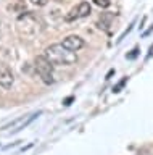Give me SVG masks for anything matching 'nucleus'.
Returning <instances> with one entry per match:
<instances>
[{"mask_svg":"<svg viewBox=\"0 0 153 155\" xmlns=\"http://www.w3.org/2000/svg\"><path fill=\"white\" fill-rule=\"evenodd\" d=\"M44 55L53 66H69L78 61L76 52L68 50L63 44H52L45 48Z\"/></svg>","mask_w":153,"mask_h":155,"instance_id":"f257e3e1","label":"nucleus"},{"mask_svg":"<svg viewBox=\"0 0 153 155\" xmlns=\"http://www.w3.org/2000/svg\"><path fill=\"white\" fill-rule=\"evenodd\" d=\"M34 68L37 71V74L45 84H53L55 82V78H53V65L47 60L45 55H39L36 57L34 60Z\"/></svg>","mask_w":153,"mask_h":155,"instance_id":"f03ea898","label":"nucleus"},{"mask_svg":"<svg viewBox=\"0 0 153 155\" xmlns=\"http://www.w3.org/2000/svg\"><path fill=\"white\" fill-rule=\"evenodd\" d=\"M16 29L21 36H34L39 31V24H37V19L32 15L26 13L23 16H20V19L16 23Z\"/></svg>","mask_w":153,"mask_h":155,"instance_id":"7ed1b4c3","label":"nucleus"},{"mask_svg":"<svg viewBox=\"0 0 153 155\" xmlns=\"http://www.w3.org/2000/svg\"><path fill=\"white\" fill-rule=\"evenodd\" d=\"M42 111H36V113H31V115H26V116H20L16 118L15 121H11L8 126H3V129L8 131V134H15V133H20L21 129H24L26 126H29L36 118H39Z\"/></svg>","mask_w":153,"mask_h":155,"instance_id":"20e7f679","label":"nucleus"},{"mask_svg":"<svg viewBox=\"0 0 153 155\" xmlns=\"http://www.w3.org/2000/svg\"><path fill=\"white\" fill-rule=\"evenodd\" d=\"M92 13V7H90L89 2H81L79 5H76L74 8H71L68 13H66L65 19L68 23L71 21H76V19H81V18H85Z\"/></svg>","mask_w":153,"mask_h":155,"instance_id":"39448f33","label":"nucleus"},{"mask_svg":"<svg viewBox=\"0 0 153 155\" xmlns=\"http://www.w3.org/2000/svg\"><path fill=\"white\" fill-rule=\"evenodd\" d=\"M13 82H15V74H13L11 68L5 63H0V87L10 89Z\"/></svg>","mask_w":153,"mask_h":155,"instance_id":"423d86ee","label":"nucleus"},{"mask_svg":"<svg viewBox=\"0 0 153 155\" xmlns=\"http://www.w3.org/2000/svg\"><path fill=\"white\" fill-rule=\"evenodd\" d=\"M63 45L68 48V50H71V52H78V50H81V48L84 47V39L82 37H79V36H76V34H73V36H68V37H65L63 39Z\"/></svg>","mask_w":153,"mask_h":155,"instance_id":"0eeeda50","label":"nucleus"},{"mask_svg":"<svg viewBox=\"0 0 153 155\" xmlns=\"http://www.w3.org/2000/svg\"><path fill=\"white\" fill-rule=\"evenodd\" d=\"M94 3H95V5H98L100 8H108L111 2H110V0H94Z\"/></svg>","mask_w":153,"mask_h":155,"instance_id":"6e6552de","label":"nucleus"},{"mask_svg":"<svg viewBox=\"0 0 153 155\" xmlns=\"http://www.w3.org/2000/svg\"><path fill=\"white\" fill-rule=\"evenodd\" d=\"M126 82H127V78H124V79H123L121 82H118V84L113 87V92H119V91H121V87H123L124 84H126Z\"/></svg>","mask_w":153,"mask_h":155,"instance_id":"1a4fd4ad","label":"nucleus"},{"mask_svg":"<svg viewBox=\"0 0 153 155\" xmlns=\"http://www.w3.org/2000/svg\"><path fill=\"white\" fill-rule=\"evenodd\" d=\"M31 2L34 3V5H37V7H44V5H47L49 0H31Z\"/></svg>","mask_w":153,"mask_h":155,"instance_id":"9d476101","label":"nucleus"},{"mask_svg":"<svg viewBox=\"0 0 153 155\" xmlns=\"http://www.w3.org/2000/svg\"><path fill=\"white\" fill-rule=\"evenodd\" d=\"M137 55H139V48H134V50L127 55V58H129V60H132V58H135Z\"/></svg>","mask_w":153,"mask_h":155,"instance_id":"9b49d317","label":"nucleus"}]
</instances>
